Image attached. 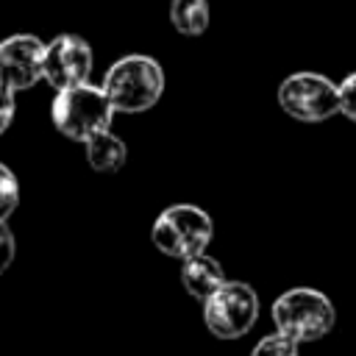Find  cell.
Here are the masks:
<instances>
[{
  "label": "cell",
  "instance_id": "obj_5",
  "mask_svg": "<svg viewBox=\"0 0 356 356\" xmlns=\"http://www.w3.org/2000/svg\"><path fill=\"white\" fill-rule=\"evenodd\" d=\"M259 320V295L245 281H222L203 300V323L217 339H239Z\"/></svg>",
  "mask_w": 356,
  "mask_h": 356
},
{
  "label": "cell",
  "instance_id": "obj_3",
  "mask_svg": "<svg viewBox=\"0 0 356 356\" xmlns=\"http://www.w3.org/2000/svg\"><path fill=\"white\" fill-rule=\"evenodd\" d=\"M273 323L275 328L300 342H314L331 334L337 323V309L328 295L312 286H292L284 295L275 298L273 303Z\"/></svg>",
  "mask_w": 356,
  "mask_h": 356
},
{
  "label": "cell",
  "instance_id": "obj_14",
  "mask_svg": "<svg viewBox=\"0 0 356 356\" xmlns=\"http://www.w3.org/2000/svg\"><path fill=\"white\" fill-rule=\"evenodd\" d=\"M339 114H345L350 122H356V72H350L339 83Z\"/></svg>",
  "mask_w": 356,
  "mask_h": 356
},
{
  "label": "cell",
  "instance_id": "obj_1",
  "mask_svg": "<svg viewBox=\"0 0 356 356\" xmlns=\"http://www.w3.org/2000/svg\"><path fill=\"white\" fill-rule=\"evenodd\" d=\"M103 92L111 100L114 111L139 114L159 103L164 92V70L156 58L131 53L117 58L103 78Z\"/></svg>",
  "mask_w": 356,
  "mask_h": 356
},
{
  "label": "cell",
  "instance_id": "obj_12",
  "mask_svg": "<svg viewBox=\"0 0 356 356\" xmlns=\"http://www.w3.org/2000/svg\"><path fill=\"white\" fill-rule=\"evenodd\" d=\"M250 356H298V342L284 337L281 331L267 334L264 339L256 342V348L250 350Z\"/></svg>",
  "mask_w": 356,
  "mask_h": 356
},
{
  "label": "cell",
  "instance_id": "obj_2",
  "mask_svg": "<svg viewBox=\"0 0 356 356\" xmlns=\"http://www.w3.org/2000/svg\"><path fill=\"white\" fill-rule=\"evenodd\" d=\"M50 117L58 134H64L72 142H86L95 134L111 128L114 106L106 97L103 86H92L86 81L70 89H58L50 106Z\"/></svg>",
  "mask_w": 356,
  "mask_h": 356
},
{
  "label": "cell",
  "instance_id": "obj_15",
  "mask_svg": "<svg viewBox=\"0 0 356 356\" xmlns=\"http://www.w3.org/2000/svg\"><path fill=\"white\" fill-rule=\"evenodd\" d=\"M14 253H17V245H14V234L8 231L6 220H0V273H6L14 261Z\"/></svg>",
  "mask_w": 356,
  "mask_h": 356
},
{
  "label": "cell",
  "instance_id": "obj_4",
  "mask_svg": "<svg viewBox=\"0 0 356 356\" xmlns=\"http://www.w3.org/2000/svg\"><path fill=\"white\" fill-rule=\"evenodd\" d=\"M211 236H214L211 217L192 203H175L164 209L150 228L153 245L172 259H189L195 253H203Z\"/></svg>",
  "mask_w": 356,
  "mask_h": 356
},
{
  "label": "cell",
  "instance_id": "obj_10",
  "mask_svg": "<svg viewBox=\"0 0 356 356\" xmlns=\"http://www.w3.org/2000/svg\"><path fill=\"white\" fill-rule=\"evenodd\" d=\"M83 145H86V161H89V167L97 170V172H117V170L125 164V156H128L125 142H122L120 136H114L111 128L95 134V136L86 139Z\"/></svg>",
  "mask_w": 356,
  "mask_h": 356
},
{
  "label": "cell",
  "instance_id": "obj_9",
  "mask_svg": "<svg viewBox=\"0 0 356 356\" xmlns=\"http://www.w3.org/2000/svg\"><path fill=\"white\" fill-rule=\"evenodd\" d=\"M181 261H184L181 264V273H178L181 275V284L197 300H206L225 281V273H222L220 261L211 259V256H206V253H195V256L181 259Z\"/></svg>",
  "mask_w": 356,
  "mask_h": 356
},
{
  "label": "cell",
  "instance_id": "obj_6",
  "mask_svg": "<svg viewBox=\"0 0 356 356\" xmlns=\"http://www.w3.org/2000/svg\"><path fill=\"white\" fill-rule=\"evenodd\" d=\"M278 106L300 122H323L339 114V83L320 72H292L278 86Z\"/></svg>",
  "mask_w": 356,
  "mask_h": 356
},
{
  "label": "cell",
  "instance_id": "obj_13",
  "mask_svg": "<svg viewBox=\"0 0 356 356\" xmlns=\"http://www.w3.org/2000/svg\"><path fill=\"white\" fill-rule=\"evenodd\" d=\"M19 203V184L14 178V172L0 164V220H8V214L17 209Z\"/></svg>",
  "mask_w": 356,
  "mask_h": 356
},
{
  "label": "cell",
  "instance_id": "obj_11",
  "mask_svg": "<svg viewBox=\"0 0 356 356\" xmlns=\"http://www.w3.org/2000/svg\"><path fill=\"white\" fill-rule=\"evenodd\" d=\"M170 22L184 36H200L209 28L206 0H170Z\"/></svg>",
  "mask_w": 356,
  "mask_h": 356
},
{
  "label": "cell",
  "instance_id": "obj_16",
  "mask_svg": "<svg viewBox=\"0 0 356 356\" xmlns=\"http://www.w3.org/2000/svg\"><path fill=\"white\" fill-rule=\"evenodd\" d=\"M14 108H17V103H14V92H11L8 86L0 83V134H6V128L11 125V120H14Z\"/></svg>",
  "mask_w": 356,
  "mask_h": 356
},
{
  "label": "cell",
  "instance_id": "obj_8",
  "mask_svg": "<svg viewBox=\"0 0 356 356\" xmlns=\"http://www.w3.org/2000/svg\"><path fill=\"white\" fill-rule=\"evenodd\" d=\"M44 42L33 33H14L0 42V83L11 92L31 89L42 81Z\"/></svg>",
  "mask_w": 356,
  "mask_h": 356
},
{
  "label": "cell",
  "instance_id": "obj_7",
  "mask_svg": "<svg viewBox=\"0 0 356 356\" xmlns=\"http://www.w3.org/2000/svg\"><path fill=\"white\" fill-rule=\"evenodd\" d=\"M92 75V47L75 33H58L44 44L42 78L58 92L78 83H86Z\"/></svg>",
  "mask_w": 356,
  "mask_h": 356
}]
</instances>
